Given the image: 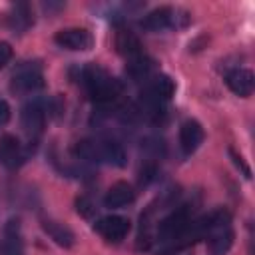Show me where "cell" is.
Masks as SVG:
<instances>
[{
    "label": "cell",
    "instance_id": "1",
    "mask_svg": "<svg viewBox=\"0 0 255 255\" xmlns=\"http://www.w3.org/2000/svg\"><path fill=\"white\" fill-rule=\"evenodd\" d=\"M201 237L207 239V245L213 255H223L233 245V225H231V213L227 209H215L199 219Z\"/></svg>",
    "mask_w": 255,
    "mask_h": 255
},
{
    "label": "cell",
    "instance_id": "2",
    "mask_svg": "<svg viewBox=\"0 0 255 255\" xmlns=\"http://www.w3.org/2000/svg\"><path fill=\"white\" fill-rule=\"evenodd\" d=\"M74 153L92 163H108L114 167H124L128 163L126 149L116 139H82L74 145Z\"/></svg>",
    "mask_w": 255,
    "mask_h": 255
},
{
    "label": "cell",
    "instance_id": "3",
    "mask_svg": "<svg viewBox=\"0 0 255 255\" xmlns=\"http://www.w3.org/2000/svg\"><path fill=\"white\" fill-rule=\"evenodd\" d=\"M80 84L84 86L86 94L98 104L112 102L122 92L120 80H116L106 70H102L100 66H94V64L80 68Z\"/></svg>",
    "mask_w": 255,
    "mask_h": 255
},
{
    "label": "cell",
    "instance_id": "4",
    "mask_svg": "<svg viewBox=\"0 0 255 255\" xmlns=\"http://www.w3.org/2000/svg\"><path fill=\"white\" fill-rule=\"evenodd\" d=\"M44 74L38 62H24L14 70L12 80H10V90L14 94H36L44 88Z\"/></svg>",
    "mask_w": 255,
    "mask_h": 255
},
{
    "label": "cell",
    "instance_id": "5",
    "mask_svg": "<svg viewBox=\"0 0 255 255\" xmlns=\"http://www.w3.org/2000/svg\"><path fill=\"white\" fill-rule=\"evenodd\" d=\"M50 106L46 100H40V98H34L30 100L28 104H24L22 112H20V124H22V129L26 131V135L30 139H38L44 131V126H46V118H48V112Z\"/></svg>",
    "mask_w": 255,
    "mask_h": 255
},
{
    "label": "cell",
    "instance_id": "6",
    "mask_svg": "<svg viewBox=\"0 0 255 255\" xmlns=\"http://www.w3.org/2000/svg\"><path fill=\"white\" fill-rule=\"evenodd\" d=\"M179 12L169 8V6H161L151 10L149 14H145V18L141 20V28L147 32H163L169 28H181L189 22L187 16H177Z\"/></svg>",
    "mask_w": 255,
    "mask_h": 255
},
{
    "label": "cell",
    "instance_id": "7",
    "mask_svg": "<svg viewBox=\"0 0 255 255\" xmlns=\"http://www.w3.org/2000/svg\"><path fill=\"white\" fill-rule=\"evenodd\" d=\"M94 229L110 243H122L129 229H131V221L124 215H106V217H100L96 223H94Z\"/></svg>",
    "mask_w": 255,
    "mask_h": 255
},
{
    "label": "cell",
    "instance_id": "8",
    "mask_svg": "<svg viewBox=\"0 0 255 255\" xmlns=\"http://www.w3.org/2000/svg\"><path fill=\"white\" fill-rule=\"evenodd\" d=\"M54 42L64 48V50H72V52H86L94 46V38L86 28H66L56 32Z\"/></svg>",
    "mask_w": 255,
    "mask_h": 255
},
{
    "label": "cell",
    "instance_id": "9",
    "mask_svg": "<svg viewBox=\"0 0 255 255\" xmlns=\"http://www.w3.org/2000/svg\"><path fill=\"white\" fill-rule=\"evenodd\" d=\"M205 139V131L197 120H185L179 128V147L183 155H191L199 149Z\"/></svg>",
    "mask_w": 255,
    "mask_h": 255
},
{
    "label": "cell",
    "instance_id": "10",
    "mask_svg": "<svg viewBox=\"0 0 255 255\" xmlns=\"http://www.w3.org/2000/svg\"><path fill=\"white\" fill-rule=\"evenodd\" d=\"M24 147L16 135L6 133L0 137V163L6 169H18L24 163Z\"/></svg>",
    "mask_w": 255,
    "mask_h": 255
},
{
    "label": "cell",
    "instance_id": "11",
    "mask_svg": "<svg viewBox=\"0 0 255 255\" xmlns=\"http://www.w3.org/2000/svg\"><path fill=\"white\" fill-rule=\"evenodd\" d=\"M0 255H26L18 217H12L4 227V237L0 239Z\"/></svg>",
    "mask_w": 255,
    "mask_h": 255
},
{
    "label": "cell",
    "instance_id": "12",
    "mask_svg": "<svg viewBox=\"0 0 255 255\" xmlns=\"http://www.w3.org/2000/svg\"><path fill=\"white\" fill-rule=\"evenodd\" d=\"M225 84L227 88L239 96V98H249L253 94V88H255V76L251 70L247 68H235L231 72H227L225 76Z\"/></svg>",
    "mask_w": 255,
    "mask_h": 255
},
{
    "label": "cell",
    "instance_id": "13",
    "mask_svg": "<svg viewBox=\"0 0 255 255\" xmlns=\"http://www.w3.org/2000/svg\"><path fill=\"white\" fill-rule=\"evenodd\" d=\"M116 50L120 56L126 58V62L129 60H135L139 56H143V44L141 40L137 38V34H133L131 30H118L116 32Z\"/></svg>",
    "mask_w": 255,
    "mask_h": 255
},
{
    "label": "cell",
    "instance_id": "14",
    "mask_svg": "<svg viewBox=\"0 0 255 255\" xmlns=\"http://www.w3.org/2000/svg\"><path fill=\"white\" fill-rule=\"evenodd\" d=\"M143 96H149L153 100H159L163 104H167L171 100V96L175 94V82L165 76V74H153L147 84H145V90L141 92Z\"/></svg>",
    "mask_w": 255,
    "mask_h": 255
},
{
    "label": "cell",
    "instance_id": "15",
    "mask_svg": "<svg viewBox=\"0 0 255 255\" xmlns=\"http://www.w3.org/2000/svg\"><path fill=\"white\" fill-rule=\"evenodd\" d=\"M135 201V191L128 181H116L104 195V205L108 209H122Z\"/></svg>",
    "mask_w": 255,
    "mask_h": 255
},
{
    "label": "cell",
    "instance_id": "16",
    "mask_svg": "<svg viewBox=\"0 0 255 255\" xmlns=\"http://www.w3.org/2000/svg\"><path fill=\"white\" fill-rule=\"evenodd\" d=\"M6 24L8 28L14 32V34H24L32 24H34V14H32V8L24 2L20 4H14L6 16Z\"/></svg>",
    "mask_w": 255,
    "mask_h": 255
},
{
    "label": "cell",
    "instance_id": "17",
    "mask_svg": "<svg viewBox=\"0 0 255 255\" xmlns=\"http://www.w3.org/2000/svg\"><path fill=\"white\" fill-rule=\"evenodd\" d=\"M42 229H44V231L50 235V239H54V243H58L60 247H72L74 241H76L74 231H72L68 225H64V223H60V221H56V219L44 217V219H42Z\"/></svg>",
    "mask_w": 255,
    "mask_h": 255
},
{
    "label": "cell",
    "instance_id": "18",
    "mask_svg": "<svg viewBox=\"0 0 255 255\" xmlns=\"http://www.w3.org/2000/svg\"><path fill=\"white\" fill-rule=\"evenodd\" d=\"M128 74L133 78V80H149L153 76V70H155V62L151 58H147L145 54L135 58V60H129L128 66H126Z\"/></svg>",
    "mask_w": 255,
    "mask_h": 255
},
{
    "label": "cell",
    "instance_id": "19",
    "mask_svg": "<svg viewBox=\"0 0 255 255\" xmlns=\"http://www.w3.org/2000/svg\"><path fill=\"white\" fill-rule=\"evenodd\" d=\"M143 149H145L151 157H159V155H163L165 145H163V141L157 139V137H147V139L143 141Z\"/></svg>",
    "mask_w": 255,
    "mask_h": 255
},
{
    "label": "cell",
    "instance_id": "20",
    "mask_svg": "<svg viewBox=\"0 0 255 255\" xmlns=\"http://www.w3.org/2000/svg\"><path fill=\"white\" fill-rule=\"evenodd\" d=\"M76 205H78V213H80L82 217H86V219H88V217H92V215L96 213V207H94V203H92L88 197H84V195L76 199Z\"/></svg>",
    "mask_w": 255,
    "mask_h": 255
},
{
    "label": "cell",
    "instance_id": "21",
    "mask_svg": "<svg viewBox=\"0 0 255 255\" xmlns=\"http://www.w3.org/2000/svg\"><path fill=\"white\" fill-rule=\"evenodd\" d=\"M12 56H14L12 46H10L8 42H0V70H2V68H6V66L10 64Z\"/></svg>",
    "mask_w": 255,
    "mask_h": 255
},
{
    "label": "cell",
    "instance_id": "22",
    "mask_svg": "<svg viewBox=\"0 0 255 255\" xmlns=\"http://www.w3.org/2000/svg\"><path fill=\"white\" fill-rule=\"evenodd\" d=\"M229 155H231V159H233V163H235V165H237V167H239V169L243 171V175H245V177L249 179V177H251V169H249V167L245 165V161H243V157H241V155H237V153H235V149H231V147H229Z\"/></svg>",
    "mask_w": 255,
    "mask_h": 255
},
{
    "label": "cell",
    "instance_id": "23",
    "mask_svg": "<svg viewBox=\"0 0 255 255\" xmlns=\"http://www.w3.org/2000/svg\"><path fill=\"white\" fill-rule=\"evenodd\" d=\"M10 116H12L10 104H8L6 100H0V128H4V126L10 122Z\"/></svg>",
    "mask_w": 255,
    "mask_h": 255
}]
</instances>
